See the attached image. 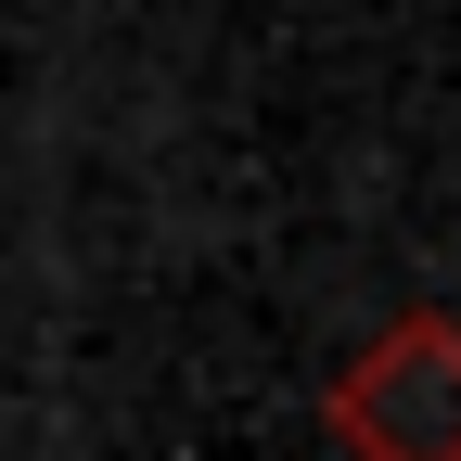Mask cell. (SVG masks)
<instances>
[{
	"mask_svg": "<svg viewBox=\"0 0 461 461\" xmlns=\"http://www.w3.org/2000/svg\"><path fill=\"white\" fill-rule=\"evenodd\" d=\"M333 436L359 461H461V321H384L333 384Z\"/></svg>",
	"mask_w": 461,
	"mask_h": 461,
	"instance_id": "obj_1",
	"label": "cell"
}]
</instances>
